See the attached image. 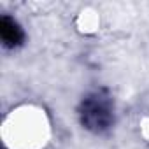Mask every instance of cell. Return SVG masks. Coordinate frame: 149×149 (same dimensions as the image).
Segmentation results:
<instances>
[{
	"instance_id": "1",
	"label": "cell",
	"mask_w": 149,
	"mask_h": 149,
	"mask_svg": "<svg viewBox=\"0 0 149 149\" xmlns=\"http://www.w3.org/2000/svg\"><path fill=\"white\" fill-rule=\"evenodd\" d=\"M19 114H13L4 125L6 142L14 149H33L40 146V137H46L47 125L44 114L39 111H18Z\"/></svg>"
}]
</instances>
